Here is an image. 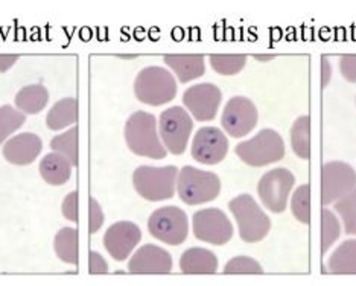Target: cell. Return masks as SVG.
Masks as SVG:
<instances>
[{
	"label": "cell",
	"instance_id": "obj_1",
	"mask_svg": "<svg viewBox=\"0 0 356 286\" xmlns=\"http://www.w3.org/2000/svg\"><path fill=\"white\" fill-rule=\"evenodd\" d=\"M125 142L136 155L161 160L168 155L157 133V119L148 111H136L125 124Z\"/></svg>",
	"mask_w": 356,
	"mask_h": 286
},
{
	"label": "cell",
	"instance_id": "obj_2",
	"mask_svg": "<svg viewBox=\"0 0 356 286\" xmlns=\"http://www.w3.org/2000/svg\"><path fill=\"white\" fill-rule=\"evenodd\" d=\"M229 209L236 219L241 239L247 244L262 241L271 230V219L248 193H242L229 202Z\"/></svg>",
	"mask_w": 356,
	"mask_h": 286
},
{
	"label": "cell",
	"instance_id": "obj_3",
	"mask_svg": "<svg viewBox=\"0 0 356 286\" xmlns=\"http://www.w3.org/2000/svg\"><path fill=\"white\" fill-rule=\"evenodd\" d=\"M134 95L143 104L160 107L175 97L177 81L172 73L163 67H145L134 81Z\"/></svg>",
	"mask_w": 356,
	"mask_h": 286
},
{
	"label": "cell",
	"instance_id": "obj_4",
	"mask_svg": "<svg viewBox=\"0 0 356 286\" xmlns=\"http://www.w3.org/2000/svg\"><path fill=\"white\" fill-rule=\"evenodd\" d=\"M221 192V180L209 170L193 166L181 168L177 177V193L189 206L213 201Z\"/></svg>",
	"mask_w": 356,
	"mask_h": 286
},
{
	"label": "cell",
	"instance_id": "obj_5",
	"mask_svg": "<svg viewBox=\"0 0 356 286\" xmlns=\"http://www.w3.org/2000/svg\"><path fill=\"white\" fill-rule=\"evenodd\" d=\"M234 152L248 166L262 168L285 157V143L276 129L265 128L250 141L238 143Z\"/></svg>",
	"mask_w": 356,
	"mask_h": 286
},
{
	"label": "cell",
	"instance_id": "obj_6",
	"mask_svg": "<svg viewBox=\"0 0 356 286\" xmlns=\"http://www.w3.org/2000/svg\"><path fill=\"white\" fill-rule=\"evenodd\" d=\"M178 173L175 166H139L133 174L134 189L148 201L169 200L175 195Z\"/></svg>",
	"mask_w": 356,
	"mask_h": 286
},
{
	"label": "cell",
	"instance_id": "obj_7",
	"mask_svg": "<svg viewBox=\"0 0 356 286\" xmlns=\"http://www.w3.org/2000/svg\"><path fill=\"white\" fill-rule=\"evenodd\" d=\"M148 230L154 238L168 245H181L189 233L188 215L175 206L160 207L149 216Z\"/></svg>",
	"mask_w": 356,
	"mask_h": 286
},
{
	"label": "cell",
	"instance_id": "obj_8",
	"mask_svg": "<svg viewBox=\"0 0 356 286\" xmlns=\"http://www.w3.org/2000/svg\"><path fill=\"white\" fill-rule=\"evenodd\" d=\"M192 129L193 120L183 107H171L160 114L159 133L161 142L174 155H181L186 151Z\"/></svg>",
	"mask_w": 356,
	"mask_h": 286
},
{
	"label": "cell",
	"instance_id": "obj_9",
	"mask_svg": "<svg viewBox=\"0 0 356 286\" xmlns=\"http://www.w3.org/2000/svg\"><path fill=\"white\" fill-rule=\"evenodd\" d=\"M296 177L285 168H276L265 173L257 183V193L264 206L273 214H280L288 206L289 193L293 192Z\"/></svg>",
	"mask_w": 356,
	"mask_h": 286
},
{
	"label": "cell",
	"instance_id": "obj_10",
	"mask_svg": "<svg viewBox=\"0 0 356 286\" xmlns=\"http://www.w3.org/2000/svg\"><path fill=\"white\" fill-rule=\"evenodd\" d=\"M193 235L198 241L212 245H225L233 236V225L221 209H203L192 216Z\"/></svg>",
	"mask_w": 356,
	"mask_h": 286
},
{
	"label": "cell",
	"instance_id": "obj_11",
	"mask_svg": "<svg viewBox=\"0 0 356 286\" xmlns=\"http://www.w3.org/2000/svg\"><path fill=\"white\" fill-rule=\"evenodd\" d=\"M356 186L355 169L344 161H327L321 168V202L323 206L337 202Z\"/></svg>",
	"mask_w": 356,
	"mask_h": 286
},
{
	"label": "cell",
	"instance_id": "obj_12",
	"mask_svg": "<svg viewBox=\"0 0 356 286\" xmlns=\"http://www.w3.org/2000/svg\"><path fill=\"white\" fill-rule=\"evenodd\" d=\"M259 113L253 101L245 96H234L225 104L221 124L232 137H244L252 133L257 125Z\"/></svg>",
	"mask_w": 356,
	"mask_h": 286
},
{
	"label": "cell",
	"instance_id": "obj_13",
	"mask_svg": "<svg viewBox=\"0 0 356 286\" xmlns=\"http://www.w3.org/2000/svg\"><path fill=\"white\" fill-rule=\"evenodd\" d=\"M222 101V93L215 84H197L186 90L183 95V104L193 119L207 122L215 119L218 109Z\"/></svg>",
	"mask_w": 356,
	"mask_h": 286
},
{
	"label": "cell",
	"instance_id": "obj_14",
	"mask_svg": "<svg viewBox=\"0 0 356 286\" xmlns=\"http://www.w3.org/2000/svg\"><path fill=\"white\" fill-rule=\"evenodd\" d=\"M229 151V141L216 127H203L193 136L192 157L203 165H216L225 159Z\"/></svg>",
	"mask_w": 356,
	"mask_h": 286
},
{
	"label": "cell",
	"instance_id": "obj_15",
	"mask_svg": "<svg viewBox=\"0 0 356 286\" xmlns=\"http://www.w3.org/2000/svg\"><path fill=\"white\" fill-rule=\"evenodd\" d=\"M142 241V232L137 224L129 223V221H120V223L113 224L104 235V247L108 251V255L122 262L133 250L137 247V244Z\"/></svg>",
	"mask_w": 356,
	"mask_h": 286
},
{
	"label": "cell",
	"instance_id": "obj_16",
	"mask_svg": "<svg viewBox=\"0 0 356 286\" xmlns=\"http://www.w3.org/2000/svg\"><path fill=\"white\" fill-rule=\"evenodd\" d=\"M128 271L133 274H168L172 271V256L157 245H143L129 259Z\"/></svg>",
	"mask_w": 356,
	"mask_h": 286
},
{
	"label": "cell",
	"instance_id": "obj_17",
	"mask_svg": "<svg viewBox=\"0 0 356 286\" xmlns=\"http://www.w3.org/2000/svg\"><path fill=\"white\" fill-rule=\"evenodd\" d=\"M43 150V142L37 134L32 133H22L11 137L3 145V157L11 165L26 166L40 155Z\"/></svg>",
	"mask_w": 356,
	"mask_h": 286
},
{
	"label": "cell",
	"instance_id": "obj_18",
	"mask_svg": "<svg viewBox=\"0 0 356 286\" xmlns=\"http://www.w3.org/2000/svg\"><path fill=\"white\" fill-rule=\"evenodd\" d=\"M204 55L201 54H168L163 56L166 66L171 67L180 83L186 84L206 73Z\"/></svg>",
	"mask_w": 356,
	"mask_h": 286
},
{
	"label": "cell",
	"instance_id": "obj_19",
	"mask_svg": "<svg viewBox=\"0 0 356 286\" xmlns=\"http://www.w3.org/2000/svg\"><path fill=\"white\" fill-rule=\"evenodd\" d=\"M180 269L184 274H213L218 271V257L210 250L192 247L181 255Z\"/></svg>",
	"mask_w": 356,
	"mask_h": 286
},
{
	"label": "cell",
	"instance_id": "obj_20",
	"mask_svg": "<svg viewBox=\"0 0 356 286\" xmlns=\"http://www.w3.org/2000/svg\"><path fill=\"white\" fill-rule=\"evenodd\" d=\"M38 168L44 182L52 186L66 184L72 174V163L58 152L44 155Z\"/></svg>",
	"mask_w": 356,
	"mask_h": 286
},
{
	"label": "cell",
	"instance_id": "obj_21",
	"mask_svg": "<svg viewBox=\"0 0 356 286\" xmlns=\"http://www.w3.org/2000/svg\"><path fill=\"white\" fill-rule=\"evenodd\" d=\"M78 101L76 97H64L58 102H55L54 107L49 110L46 116V125L52 132L74 125L78 122Z\"/></svg>",
	"mask_w": 356,
	"mask_h": 286
},
{
	"label": "cell",
	"instance_id": "obj_22",
	"mask_svg": "<svg viewBox=\"0 0 356 286\" xmlns=\"http://www.w3.org/2000/svg\"><path fill=\"white\" fill-rule=\"evenodd\" d=\"M49 102V92L43 84H31L19 90L15 105L25 114H37L43 111Z\"/></svg>",
	"mask_w": 356,
	"mask_h": 286
},
{
	"label": "cell",
	"instance_id": "obj_23",
	"mask_svg": "<svg viewBox=\"0 0 356 286\" xmlns=\"http://www.w3.org/2000/svg\"><path fill=\"white\" fill-rule=\"evenodd\" d=\"M332 274H356V239L344 241L327 259Z\"/></svg>",
	"mask_w": 356,
	"mask_h": 286
},
{
	"label": "cell",
	"instance_id": "obj_24",
	"mask_svg": "<svg viewBox=\"0 0 356 286\" xmlns=\"http://www.w3.org/2000/svg\"><path fill=\"white\" fill-rule=\"evenodd\" d=\"M291 148L296 152V155L303 159H311V118L309 116H300L296 119V122L291 127Z\"/></svg>",
	"mask_w": 356,
	"mask_h": 286
},
{
	"label": "cell",
	"instance_id": "obj_25",
	"mask_svg": "<svg viewBox=\"0 0 356 286\" xmlns=\"http://www.w3.org/2000/svg\"><path fill=\"white\" fill-rule=\"evenodd\" d=\"M55 253L60 260L70 265L78 264V230L72 227H64L55 235Z\"/></svg>",
	"mask_w": 356,
	"mask_h": 286
},
{
	"label": "cell",
	"instance_id": "obj_26",
	"mask_svg": "<svg viewBox=\"0 0 356 286\" xmlns=\"http://www.w3.org/2000/svg\"><path fill=\"white\" fill-rule=\"evenodd\" d=\"M210 66L220 75H236L247 64L245 54H212L209 55Z\"/></svg>",
	"mask_w": 356,
	"mask_h": 286
},
{
	"label": "cell",
	"instance_id": "obj_27",
	"mask_svg": "<svg viewBox=\"0 0 356 286\" xmlns=\"http://www.w3.org/2000/svg\"><path fill=\"white\" fill-rule=\"evenodd\" d=\"M78 127H72L51 141L52 151L64 155L72 163V166H78Z\"/></svg>",
	"mask_w": 356,
	"mask_h": 286
},
{
	"label": "cell",
	"instance_id": "obj_28",
	"mask_svg": "<svg viewBox=\"0 0 356 286\" xmlns=\"http://www.w3.org/2000/svg\"><path fill=\"white\" fill-rule=\"evenodd\" d=\"M334 204L335 212L343 219L344 232L347 235H356V186Z\"/></svg>",
	"mask_w": 356,
	"mask_h": 286
},
{
	"label": "cell",
	"instance_id": "obj_29",
	"mask_svg": "<svg viewBox=\"0 0 356 286\" xmlns=\"http://www.w3.org/2000/svg\"><path fill=\"white\" fill-rule=\"evenodd\" d=\"M26 116L20 110H15L11 105L0 107V143H3L14 132L25 125Z\"/></svg>",
	"mask_w": 356,
	"mask_h": 286
},
{
	"label": "cell",
	"instance_id": "obj_30",
	"mask_svg": "<svg viewBox=\"0 0 356 286\" xmlns=\"http://www.w3.org/2000/svg\"><path fill=\"white\" fill-rule=\"evenodd\" d=\"M339 235H341V224L334 212L325 207L321 210V250L327 253V250L334 245Z\"/></svg>",
	"mask_w": 356,
	"mask_h": 286
},
{
	"label": "cell",
	"instance_id": "obj_31",
	"mask_svg": "<svg viewBox=\"0 0 356 286\" xmlns=\"http://www.w3.org/2000/svg\"><path fill=\"white\" fill-rule=\"evenodd\" d=\"M291 210L297 221L303 224L311 223V186H298L291 198Z\"/></svg>",
	"mask_w": 356,
	"mask_h": 286
},
{
	"label": "cell",
	"instance_id": "obj_32",
	"mask_svg": "<svg viewBox=\"0 0 356 286\" xmlns=\"http://www.w3.org/2000/svg\"><path fill=\"white\" fill-rule=\"evenodd\" d=\"M225 274H262L264 268L253 257L238 256L230 259L224 267Z\"/></svg>",
	"mask_w": 356,
	"mask_h": 286
},
{
	"label": "cell",
	"instance_id": "obj_33",
	"mask_svg": "<svg viewBox=\"0 0 356 286\" xmlns=\"http://www.w3.org/2000/svg\"><path fill=\"white\" fill-rule=\"evenodd\" d=\"M104 212L95 198L88 200V232L96 233L104 224Z\"/></svg>",
	"mask_w": 356,
	"mask_h": 286
},
{
	"label": "cell",
	"instance_id": "obj_34",
	"mask_svg": "<svg viewBox=\"0 0 356 286\" xmlns=\"http://www.w3.org/2000/svg\"><path fill=\"white\" fill-rule=\"evenodd\" d=\"M78 197L79 193L78 191L70 192L66 198H64L63 204H61V212L63 216L66 218L67 221H72V223H78Z\"/></svg>",
	"mask_w": 356,
	"mask_h": 286
},
{
	"label": "cell",
	"instance_id": "obj_35",
	"mask_svg": "<svg viewBox=\"0 0 356 286\" xmlns=\"http://www.w3.org/2000/svg\"><path fill=\"white\" fill-rule=\"evenodd\" d=\"M339 72L349 83H356V54L339 56Z\"/></svg>",
	"mask_w": 356,
	"mask_h": 286
},
{
	"label": "cell",
	"instance_id": "obj_36",
	"mask_svg": "<svg viewBox=\"0 0 356 286\" xmlns=\"http://www.w3.org/2000/svg\"><path fill=\"white\" fill-rule=\"evenodd\" d=\"M88 271L90 274H105L108 273V264L98 251L88 253Z\"/></svg>",
	"mask_w": 356,
	"mask_h": 286
},
{
	"label": "cell",
	"instance_id": "obj_37",
	"mask_svg": "<svg viewBox=\"0 0 356 286\" xmlns=\"http://www.w3.org/2000/svg\"><path fill=\"white\" fill-rule=\"evenodd\" d=\"M332 79V64L329 63L327 56H323L321 60V83L323 87H327Z\"/></svg>",
	"mask_w": 356,
	"mask_h": 286
},
{
	"label": "cell",
	"instance_id": "obj_38",
	"mask_svg": "<svg viewBox=\"0 0 356 286\" xmlns=\"http://www.w3.org/2000/svg\"><path fill=\"white\" fill-rule=\"evenodd\" d=\"M19 58L20 55H0V72H6L8 69L13 67Z\"/></svg>",
	"mask_w": 356,
	"mask_h": 286
},
{
	"label": "cell",
	"instance_id": "obj_39",
	"mask_svg": "<svg viewBox=\"0 0 356 286\" xmlns=\"http://www.w3.org/2000/svg\"><path fill=\"white\" fill-rule=\"evenodd\" d=\"M254 58H256V61H270V60L276 58V55H270V54H266V55H254Z\"/></svg>",
	"mask_w": 356,
	"mask_h": 286
}]
</instances>
